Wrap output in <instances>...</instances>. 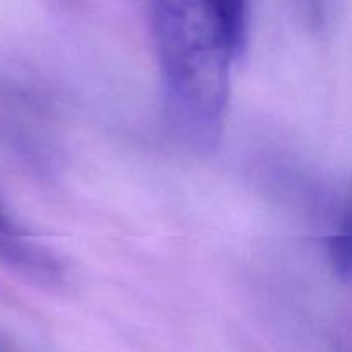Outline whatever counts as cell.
Wrapping results in <instances>:
<instances>
[{"label":"cell","mask_w":352,"mask_h":352,"mask_svg":"<svg viewBox=\"0 0 352 352\" xmlns=\"http://www.w3.org/2000/svg\"><path fill=\"white\" fill-rule=\"evenodd\" d=\"M151 26L175 133L199 150L215 148L236 55L213 0H151Z\"/></svg>","instance_id":"6da1fadb"},{"label":"cell","mask_w":352,"mask_h":352,"mask_svg":"<svg viewBox=\"0 0 352 352\" xmlns=\"http://www.w3.org/2000/svg\"><path fill=\"white\" fill-rule=\"evenodd\" d=\"M0 261L10 270L38 280H54L60 274L54 256L7 229L0 230Z\"/></svg>","instance_id":"7a4b0ae2"},{"label":"cell","mask_w":352,"mask_h":352,"mask_svg":"<svg viewBox=\"0 0 352 352\" xmlns=\"http://www.w3.org/2000/svg\"><path fill=\"white\" fill-rule=\"evenodd\" d=\"M329 256L337 274L352 278V196L329 239Z\"/></svg>","instance_id":"3957f363"},{"label":"cell","mask_w":352,"mask_h":352,"mask_svg":"<svg viewBox=\"0 0 352 352\" xmlns=\"http://www.w3.org/2000/svg\"><path fill=\"white\" fill-rule=\"evenodd\" d=\"M213 3L226 26L234 52L241 54L246 41L248 0H213Z\"/></svg>","instance_id":"277c9868"},{"label":"cell","mask_w":352,"mask_h":352,"mask_svg":"<svg viewBox=\"0 0 352 352\" xmlns=\"http://www.w3.org/2000/svg\"><path fill=\"white\" fill-rule=\"evenodd\" d=\"M6 229H7V223H6V220H3L2 208H0V230H6Z\"/></svg>","instance_id":"5b68a950"}]
</instances>
